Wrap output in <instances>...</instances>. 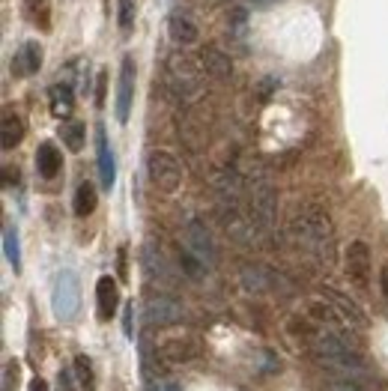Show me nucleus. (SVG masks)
I'll return each mask as SVG.
<instances>
[{
	"label": "nucleus",
	"instance_id": "nucleus-1",
	"mask_svg": "<svg viewBox=\"0 0 388 391\" xmlns=\"http://www.w3.org/2000/svg\"><path fill=\"white\" fill-rule=\"evenodd\" d=\"M290 236L298 248H305L307 254L320 257L328 263L332 257V242H335V227L326 209L320 206H302L290 218Z\"/></svg>",
	"mask_w": 388,
	"mask_h": 391
},
{
	"label": "nucleus",
	"instance_id": "nucleus-2",
	"mask_svg": "<svg viewBox=\"0 0 388 391\" xmlns=\"http://www.w3.org/2000/svg\"><path fill=\"white\" fill-rule=\"evenodd\" d=\"M248 213H251L257 233H269L272 230L275 213H278V194L269 185V179H263V176L251 179V185H248Z\"/></svg>",
	"mask_w": 388,
	"mask_h": 391
},
{
	"label": "nucleus",
	"instance_id": "nucleus-3",
	"mask_svg": "<svg viewBox=\"0 0 388 391\" xmlns=\"http://www.w3.org/2000/svg\"><path fill=\"white\" fill-rule=\"evenodd\" d=\"M146 174H149V183L165 194H174L176 188L183 185V165H179V158L174 153H167V149H153V153H149Z\"/></svg>",
	"mask_w": 388,
	"mask_h": 391
},
{
	"label": "nucleus",
	"instance_id": "nucleus-4",
	"mask_svg": "<svg viewBox=\"0 0 388 391\" xmlns=\"http://www.w3.org/2000/svg\"><path fill=\"white\" fill-rule=\"evenodd\" d=\"M51 305H54V317L69 323V319L78 317L81 310V284H78V275L63 269L54 281V293H51Z\"/></svg>",
	"mask_w": 388,
	"mask_h": 391
},
{
	"label": "nucleus",
	"instance_id": "nucleus-5",
	"mask_svg": "<svg viewBox=\"0 0 388 391\" xmlns=\"http://www.w3.org/2000/svg\"><path fill=\"white\" fill-rule=\"evenodd\" d=\"M167 81L183 99L201 96V69L185 54H171V60H167Z\"/></svg>",
	"mask_w": 388,
	"mask_h": 391
},
{
	"label": "nucleus",
	"instance_id": "nucleus-6",
	"mask_svg": "<svg viewBox=\"0 0 388 391\" xmlns=\"http://www.w3.org/2000/svg\"><path fill=\"white\" fill-rule=\"evenodd\" d=\"M185 248L192 251L206 269H212L218 263V248H215V239L209 236V230L203 222H197V218H192V222L185 224Z\"/></svg>",
	"mask_w": 388,
	"mask_h": 391
},
{
	"label": "nucleus",
	"instance_id": "nucleus-7",
	"mask_svg": "<svg viewBox=\"0 0 388 391\" xmlns=\"http://www.w3.org/2000/svg\"><path fill=\"white\" fill-rule=\"evenodd\" d=\"M144 317H146V323H149V326H174V323H179V319L185 317V308L179 305L174 296L155 293V296H149V299H146Z\"/></svg>",
	"mask_w": 388,
	"mask_h": 391
},
{
	"label": "nucleus",
	"instance_id": "nucleus-8",
	"mask_svg": "<svg viewBox=\"0 0 388 391\" xmlns=\"http://www.w3.org/2000/svg\"><path fill=\"white\" fill-rule=\"evenodd\" d=\"M158 356H162L167 365H188L201 356V340L192 335L167 338V340H162V347H158Z\"/></svg>",
	"mask_w": 388,
	"mask_h": 391
},
{
	"label": "nucleus",
	"instance_id": "nucleus-9",
	"mask_svg": "<svg viewBox=\"0 0 388 391\" xmlns=\"http://www.w3.org/2000/svg\"><path fill=\"white\" fill-rule=\"evenodd\" d=\"M132 99H135V60L123 57V63H119V81H117V119L119 123H128Z\"/></svg>",
	"mask_w": 388,
	"mask_h": 391
},
{
	"label": "nucleus",
	"instance_id": "nucleus-10",
	"mask_svg": "<svg viewBox=\"0 0 388 391\" xmlns=\"http://www.w3.org/2000/svg\"><path fill=\"white\" fill-rule=\"evenodd\" d=\"M201 69L209 78H215V81H230L233 78V60L218 45H206L201 51Z\"/></svg>",
	"mask_w": 388,
	"mask_h": 391
},
{
	"label": "nucleus",
	"instance_id": "nucleus-11",
	"mask_svg": "<svg viewBox=\"0 0 388 391\" xmlns=\"http://www.w3.org/2000/svg\"><path fill=\"white\" fill-rule=\"evenodd\" d=\"M96 162H99V183H102L105 192H111L117 183V165H114V153L108 147L102 126H96Z\"/></svg>",
	"mask_w": 388,
	"mask_h": 391
},
{
	"label": "nucleus",
	"instance_id": "nucleus-12",
	"mask_svg": "<svg viewBox=\"0 0 388 391\" xmlns=\"http://www.w3.org/2000/svg\"><path fill=\"white\" fill-rule=\"evenodd\" d=\"M346 275L358 287H364L371 278V248L364 242H350V248H346Z\"/></svg>",
	"mask_w": 388,
	"mask_h": 391
},
{
	"label": "nucleus",
	"instance_id": "nucleus-13",
	"mask_svg": "<svg viewBox=\"0 0 388 391\" xmlns=\"http://www.w3.org/2000/svg\"><path fill=\"white\" fill-rule=\"evenodd\" d=\"M144 269H146V275L149 281H158L162 287H176V272L171 266H167V260L155 251V245H144Z\"/></svg>",
	"mask_w": 388,
	"mask_h": 391
},
{
	"label": "nucleus",
	"instance_id": "nucleus-14",
	"mask_svg": "<svg viewBox=\"0 0 388 391\" xmlns=\"http://www.w3.org/2000/svg\"><path fill=\"white\" fill-rule=\"evenodd\" d=\"M167 33H171V39L179 45H194L197 42V24L185 9H174L171 13V18H167Z\"/></svg>",
	"mask_w": 388,
	"mask_h": 391
},
{
	"label": "nucleus",
	"instance_id": "nucleus-15",
	"mask_svg": "<svg viewBox=\"0 0 388 391\" xmlns=\"http://www.w3.org/2000/svg\"><path fill=\"white\" fill-rule=\"evenodd\" d=\"M96 305H99V319H105V323L117 314V308H119V290H117V281L111 275L99 278V284H96Z\"/></svg>",
	"mask_w": 388,
	"mask_h": 391
},
{
	"label": "nucleus",
	"instance_id": "nucleus-16",
	"mask_svg": "<svg viewBox=\"0 0 388 391\" xmlns=\"http://www.w3.org/2000/svg\"><path fill=\"white\" fill-rule=\"evenodd\" d=\"M242 284L251 293H263V290H272L275 284H281V275H275L266 266H242Z\"/></svg>",
	"mask_w": 388,
	"mask_h": 391
},
{
	"label": "nucleus",
	"instance_id": "nucleus-17",
	"mask_svg": "<svg viewBox=\"0 0 388 391\" xmlns=\"http://www.w3.org/2000/svg\"><path fill=\"white\" fill-rule=\"evenodd\" d=\"M39 66H42V48H39V42H24L12 60V72L15 75H36Z\"/></svg>",
	"mask_w": 388,
	"mask_h": 391
},
{
	"label": "nucleus",
	"instance_id": "nucleus-18",
	"mask_svg": "<svg viewBox=\"0 0 388 391\" xmlns=\"http://www.w3.org/2000/svg\"><path fill=\"white\" fill-rule=\"evenodd\" d=\"M323 299H326V302L332 305V308H335L337 314H341L350 326H364V314L358 310V305L353 302V299H346V296L337 293V290H328V287L323 290Z\"/></svg>",
	"mask_w": 388,
	"mask_h": 391
},
{
	"label": "nucleus",
	"instance_id": "nucleus-19",
	"mask_svg": "<svg viewBox=\"0 0 388 391\" xmlns=\"http://www.w3.org/2000/svg\"><path fill=\"white\" fill-rule=\"evenodd\" d=\"M60 165H63V158H60V149L54 144H39L36 149V170L42 179H54L60 174Z\"/></svg>",
	"mask_w": 388,
	"mask_h": 391
},
{
	"label": "nucleus",
	"instance_id": "nucleus-20",
	"mask_svg": "<svg viewBox=\"0 0 388 391\" xmlns=\"http://www.w3.org/2000/svg\"><path fill=\"white\" fill-rule=\"evenodd\" d=\"M24 138V123L22 117L12 114V111H3V119H0V144L3 149H15Z\"/></svg>",
	"mask_w": 388,
	"mask_h": 391
},
{
	"label": "nucleus",
	"instance_id": "nucleus-21",
	"mask_svg": "<svg viewBox=\"0 0 388 391\" xmlns=\"http://www.w3.org/2000/svg\"><path fill=\"white\" fill-rule=\"evenodd\" d=\"M48 105H51V114L54 117H69L75 108V93L69 84H54L51 90H48Z\"/></svg>",
	"mask_w": 388,
	"mask_h": 391
},
{
	"label": "nucleus",
	"instance_id": "nucleus-22",
	"mask_svg": "<svg viewBox=\"0 0 388 391\" xmlns=\"http://www.w3.org/2000/svg\"><path fill=\"white\" fill-rule=\"evenodd\" d=\"M60 138H63V144L72 149V153H81L87 132H84L81 123H75V119H72V123H63V126H60Z\"/></svg>",
	"mask_w": 388,
	"mask_h": 391
},
{
	"label": "nucleus",
	"instance_id": "nucleus-23",
	"mask_svg": "<svg viewBox=\"0 0 388 391\" xmlns=\"http://www.w3.org/2000/svg\"><path fill=\"white\" fill-rule=\"evenodd\" d=\"M93 209H96V188L90 183H81L78 185V192H75V215L87 218Z\"/></svg>",
	"mask_w": 388,
	"mask_h": 391
},
{
	"label": "nucleus",
	"instance_id": "nucleus-24",
	"mask_svg": "<svg viewBox=\"0 0 388 391\" xmlns=\"http://www.w3.org/2000/svg\"><path fill=\"white\" fill-rule=\"evenodd\" d=\"M3 254L9 260V266L15 269H22V248H18V233H15V227H3Z\"/></svg>",
	"mask_w": 388,
	"mask_h": 391
},
{
	"label": "nucleus",
	"instance_id": "nucleus-25",
	"mask_svg": "<svg viewBox=\"0 0 388 391\" xmlns=\"http://www.w3.org/2000/svg\"><path fill=\"white\" fill-rule=\"evenodd\" d=\"M179 266H183V272L192 278V281H201V278L206 275V266H203L192 251H188V248H183V251H179Z\"/></svg>",
	"mask_w": 388,
	"mask_h": 391
},
{
	"label": "nucleus",
	"instance_id": "nucleus-26",
	"mask_svg": "<svg viewBox=\"0 0 388 391\" xmlns=\"http://www.w3.org/2000/svg\"><path fill=\"white\" fill-rule=\"evenodd\" d=\"M24 9L30 13V22L48 30V24H51V18H48V0H24Z\"/></svg>",
	"mask_w": 388,
	"mask_h": 391
},
{
	"label": "nucleus",
	"instance_id": "nucleus-27",
	"mask_svg": "<svg viewBox=\"0 0 388 391\" xmlns=\"http://www.w3.org/2000/svg\"><path fill=\"white\" fill-rule=\"evenodd\" d=\"M75 374H78V388L81 391H93L96 383H93V367H90L87 356H78L75 358Z\"/></svg>",
	"mask_w": 388,
	"mask_h": 391
},
{
	"label": "nucleus",
	"instance_id": "nucleus-28",
	"mask_svg": "<svg viewBox=\"0 0 388 391\" xmlns=\"http://www.w3.org/2000/svg\"><path fill=\"white\" fill-rule=\"evenodd\" d=\"M117 24L123 33H128L135 24V0H119V6H117Z\"/></svg>",
	"mask_w": 388,
	"mask_h": 391
},
{
	"label": "nucleus",
	"instance_id": "nucleus-29",
	"mask_svg": "<svg viewBox=\"0 0 388 391\" xmlns=\"http://www.w3.org/2000/svg\"><path fill=\"white\" fill-rule=\"evenodd\" d=\"M230 33L236 36V39H245V27H248V13L242 6H236V9H230Z\"/></svg>",
	"mask_w": 388,
	"mask_h": 391
},
{
	"label": "nucleus",
	"instance_id": "nucleus-30",
	"mask_svg": "<svg viewBox=\"0 0 388 391\" xmlns=\"http://www.w3.org/2000/svg\"><path fill=\"white\" fill-rule=\"evenodd\" d=\"M323 391H364L362 385L355 383V379H346V376H337V379H332V383H326L323 385Z\"/></svg>",
	"mask_w": 388,
	"mask_h": 391
},
{
	"label": "nucleus",
	"instance_id": "nucleus-31",
	"mask_svg": "<svg viewBox=\"0 0 388 391\" xmlns=\"http://www.w3.org/2000/svg\"><path fill=\"white\" fill-rule=\"evenodd\" d=\"M18 388V362H6L3 365V391H15Z\"/></svg>",
	"mask_w": 388,
	"mask_h": 391
},
{
	"label": "nucleus",
	"instance_id": "nucleus-32",
	"mask_svg": "<svg viewBox=\"0 0 388 391\" xmlns=\"http://www.w3.org/2000/svg\"><path fill=\"white\" fill-rule=\"evenodd\" d=\"M105 90H108V75L99 72V78H96V108H105Z\"/></svg>",
	"mask_w": 388,
	"mask_h": 391
},
{
	"label": "nucleus",
	"instance_id": "nucleus-33",
	"mask_svg": "<svg viewBox=\"0 0 388 391\" xmlns=\"http://www.w3.org/2000/svg\"><path fill=\"white\" fill-rule=\"evenodd\" d=\"M132 314H135V302H128L126 305V314H123V332H126V338L132 340L135 338V326H132Z\"/></svg>",
	"mask_w": 388,
	"mask_h": 391
},
{
	"label": "nucleus",
	"instance_id": "nucleus-34",
	"mask_svg": "<svg viewBox=\"0 0 388 391\" xmlns=\"http://www.w3.org/2000/svg\"><path fill=\"white\" fill-rule=\"evenodd\" d=\"M380 287H382V296H385V302H388V263L380 269Z\"/></svg>",
	"mask_w": 388,
	"mask_h": 391
},
{
	"label": "nucleus",
	"instance_id": "nucleus-35",
	"mask_svg": "<svg viewBox=\"0 0 388 391\" xmlns=\"http://www.w3.org/2000/svg\"><path fill=\"white\" fill-rule=\"evenodd\" d=\"M12 183H18V170H12V167H3V185L9 188Z\"/></svg>",
	"mask_w": 388,
	"mask_h": 391
},
{
	"label": "nucleus",
	"instance_id": "nucleus-36",
	"mask_svg": "<svg viewBox=\"0 0 388 391\" xmlns=\"http://www.w3.org/2000/svg\"><path fill=\"white\" fill-rule=\"evenodd\" d=\"M30 391H48V383L45 379H33V383H30Z\"/></svg>",
	"mask_w": 388,
	"mask_h": 391
},
{
	"label": "nucleus",
	"instance_id": "nucleus-37",
	"mask_svg": "<svg viewBox=\"0 0 388 391\" xmlns=\"http://www.w3.org/2000/svg\"><path fill=\"white\" fill-rule=\"evenodd\" d=\"M119 272L126 278V248H119Z\"/></svg>",
	"mask_w": 388,
	"mask_h": 391
},
{
	"label": "nucleus",
	"instance_id": "nucleus-38",
	"mask_svg": "<svg viewBox=\"0 0 388 391\" xmlns=\"http://www.w3.org/2000/svg\"><path fill=\"white\" fill-rule=\"evenodd\" d=\"M254 3H275V0H254Z\"/></svg>",
	"mask_w": 388,
	"mask_h": 391
},
{
	"label": "nucleus",
	"instance_id": "nucleus-39",
	"mask_svg": "<svg viewBox=\"0 0 388 391\" xmlns=\"http://www.w3.org/2000/svg\"><path fill=\"white\" fill-rule=\"evenodd\" d=\"M167 391H179V388H176V385H174V383H171V385H167Z\"/></svg>",
	"mask_w": 388,
	"mask_h": 391
}]
</instances>
